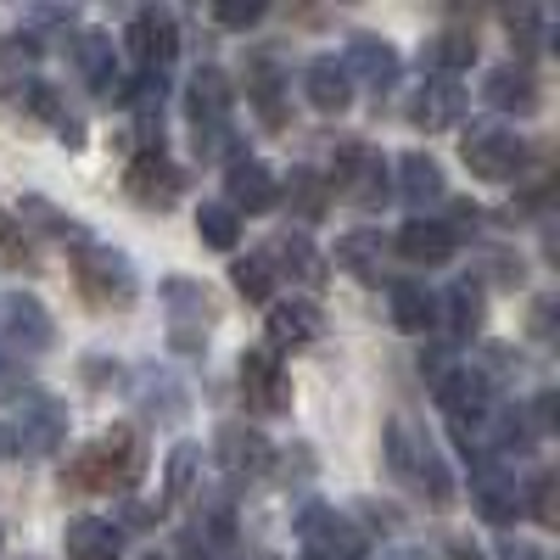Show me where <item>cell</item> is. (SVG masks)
Returning a JSON list of instances; mask_svg holds the SVG:
<instances>
[{
  "label": "cell",
  "instance_id": "cell-1",
  "mask_svg": "<svg viewBox=\"0 0 560 560\" xmlns=\"http://www.w3.org/2000/svg\"><path fill=\"white\" fill-rule=\"evenodd\" d=\"M147 471V448H140L135 427H107L96 443H84L62 465V493L73 499H96V493H129Z\"/></svg>",
  "mask_w": 560,
  "mask_h": 560
},
{
  "label": "cell",
  "instance_id": "cell-2",
  "mask_svg": "<svg viewBox=\"0 0 560 560\" xmlns=\"http://www.w3.org/2000/svg\"><path fill=\"white\" fill-rule=\"evenodd\" d=\"M382 448H387V465H393V477L404 488H415L420 499H432L438 510L454 504V477H448L438 443L427 438V427H415L409 415H393L387 432H382Z\"/></svg>",
  "mask_w": 560,
  "mask_h": 560
},
{
  "label": "cell",
  "instance_id": "cell-3",
  "mask_svg": "<svg viewBox=\"0 0 560 560\" xmlns=\"http://www.w3.org/2000/svg\"><path fill=\"white\" fill-rule=\"evenodd\" d=\"M230 107H236L230 79L219 68H197L191 84H185V118H191V129H197V152L202 158H230V163L242 158V147L230 140L236 135L230 129Z\"/></svg>",
  "mask_w": 560,
  "mask_h": 560
},
{
  "label": "cell",
  "instance_id": "cell-4",
  "mask_svg": "<svg viewBox=\"0 0 560 560\" xmlns=\"http://www.w3.org/2000/svg\"><path fill=\"white\" fill-rule=\"evenodd\" d=\"M459 163L471 168L477 179H488V185H510V179L527 174L533 147H527V135H516L510 124L482 118V124H471L459 135Z\"/></svg>",
  "mask_w": 560,
  "mask_h": 560
},
{
  "label": "cell",
  "instance_id": "cell-5",
  "mask_svg": "<svg viewBox=\"0 0 560 560\" xmlns=\"http://www.w3.org/2000/svg\"><path fill=\"white\" fill-rule=\"evenodd\" d=\"M73 280H79V292L90 308H129L135 292H140V275L129 264V253L107 247V242H84L79 258H73Z\"/></svg>",
  "mask_w": 560,
  "mask_h": 560
},
{
  "label": "cell",
  "instance_id": "cell-6",
  "mask_svg": "<svg viewBox=\"0 0 560 560\" xmlns=\"http://www.w3.org/2000/svg\"><path fill=\"white\" fill-rule=\"evenodd\" d=\"M62 443H68V404L45 387H28L18 398V415H12V454L51 459Z\"/></svg>",
  "mask_w": 560,
  "mask_h": 560
},
{
  "label": "cell",
  "instance_id": "cell-7",
  "mask_svg": "<svg viewBox=\"0 0 560 560\" xmlns=\"http://www.w3.org/2000/svg\"><path fill=\"white\" fill-rule=\"evenodd\" d=\"M331 185H337V197L353 202V208H382L393 197V163L376 147H364V140H342Z\"/></svg>",
  "mask_w": 560,
  "mask_h": 560
},
{
  "label": "cell",
  "instance_id": "cell-8",
  "mask_svg": "<svg viewBox=\"0 0 560 560\" xmlns=\"http://www.w3.org/2000/svg\"><path fill=\"white\" fill-rule=\"evenodd\" d=\"M298 538L308 544V560H364V549H370L364 527L319 499H308L298 510Z\"/></svg>",
  "mask_w": 560,
  "mask_h": 560
},
{
  "label": "cell",
  "instance_id": "cell-9",
  "mask_svg": "<svg viewBox=\"0 0 560 560\" xmlns=\"http://www.w3.org/2000/svg\"><path fill=\"white\" fill-rule=\"evenodd\" d=\"M124 191L140 208H174L185 197V168L163 152V147H140L124 168Z\"/></svg>",
  "mask_w": 560,
  "mask_h": 560
},
{
  "label": "cell",
  "instance_id": "cell-10",
  "mask_svg": "<svg viewBox=\"0 0 560 560\" xmlns=\"http://www.w3.org/2000/svg\"><path fill=\"white\" fill-rule=\"evenodd\" d=\"M124 45H129V57L140 62V73L168 79V68L179 57V23H174V12H163V7L135 12L129 28H124Z\"/></svg>",
  "mask_w": 560,
  "mask_h": 560
},
{
  "label": "cell",
  "instance_id": "cell-11",
  "mask_svg": "<svg viewBox=\"0 0 560 560\" xmlns=\"http://www.w3.org/2000/svg\"><path fill=\"white\" fill-rule=\"evenodd\" d=\"M236 382H242V404L253 415H287L292 409V376L269 348H247L236 364Z\"/></svg>",
  "mask_w": 560,
  "mask_h": 560
},
{
  "label": "cell",
  "instance_id": "cell-12",
  "mask_svg": "<svg viewBox=\"0 0 560 560\" xmlns=\"http://www.w3.org/2000/svg\"><path fill=\"white\" fill-rule=\"evenodd\" d=\"M7 102H12L18 113H28V118H45V124L57 129L62 147H73V152L84 147V124L68 113V102H62L57 84H45V79H12V84H7Z\"/></svg>",
  "mask_w": 560,
  "mask_h": 560
},
{
  "label": "cell",
  "instance_id": "cell-13",
  "mask_svg": "<svg viewBox=\"0 0 560 560\" xmlns=\"http://www.w3.org/2000/svg\"><path fill=\"white\" fill-rule=\"evenodd\" d=\"M264 331H269V353H303L325 337V314L314 298H287V303H269Z\"/></svg>",
  "mask_w": 560,
  "mask_h": 560
},
{
  "label": "cell",
  "instance_id": "cell-14",
  "mask_svg": "<svg viewBox=\"0 0 560 560\" xmlns=\"http://www.w3.org/2000/svg\"><path fill=\"white\" fill-rule=\"evenodd\" d=\"M432 387H438V404L448 409L454 427H465V420H488V415H493V382L482 376L477 364H448Z\"/></svg>",
  "mask_w": 560,
  "mask_h": 560
},
{
  "label": "cell",
  "instance_id": "cell-15",
  "mask_svg": "<svg viewBox=\"0 0 560 560\" xmlns=\"http://www.w3.org/2000/svg\"><path fill=\"white\" fill-rule=\"evenodd\" d=\"M213 459L224 465V477H264L269 471V459H275V448H269V438L264 432H253L247 420H224V427L213 432Z\"/></svg>",
  "mask_w": 560,
  "mask_h": 560
},
{
  "label": "cell",
  "instance_id": "cell-16",
  "mask_svg": "<svg viewBox=\"0 0 560 560\" xmlns=\"http://www.w3.org/2000/svg\"><path fill=\"white\" fill-rule=\"evenodd\" d=\"M280 202V179H275V168L269 163H258V158H236L224 168V208L230 213H269Z\"/></svg>",
  "mask_w": 560,
  "mask_h": 560
},
{
  "label": "cell",
  "instance_id": "cell-17",
  "mask_svg": "<svg viewBox=\"0 0 560 560\" xmlns=\"http://www.w3.org/2000/svg\"><path fill=\"white\" fill-rule=\"evenodd\" d=\"M73 68H79V79H84V90H96V96H124V68H118V45H113V34H102V28H84L79 39H73Z\"/></svg>",
  "mask_w": 560,
  "mask_h": 560
},
{
  "label": "cell",
  "instance_id": "cell-18",
  "mask_svg": "<svg viewBox=\"0 0 560 560\" xmlns=\"http://www.w3.org/2000/svg\"><path fill=\"white\" fill-rule=\"evenodd\" d=\"M0 331H7V342L23 348V353H45L57 342V319H51V308H45L39 298L12 292L7 303H0Z\"/></svg>",
  "mask_w": 560,
  "mask_h": 560
},
{
  "label": "cell",
  "instance_id": "cell-19",
  "mask_svg": "<svg viewBox=\"0 0 560 560\" xmlns=\"http://www.w3.org/2000/svg\"><path fill=\"white\" fill-rule=\"evenodd\" d=\"M465 118V90H459V79H420V90L409 96V124L415 129H427V135H443V129H454Z\"/></svg>",
  "mask_w": 560,
  "mask_h": 560
},
{
  "label": "cell",
  "instance_id": "cell-20",
  "mask_svg": "<svg viewBox=\"0 0 560 560\" xmlns=\"http://www.w3.org/2000/svg\"><path fill=\"white\" fill-rule=\"evenodd\" d=\"M482 96H488L499 113H510V118H533V113L544 107V84L533 79V68H527V62H504V68H493V73H488Z\"/></svg>",
  "mask_w": 560,
  "mask_h": 560
},
{
  "label": "cell",
  "instance_id": "cell-21",
  "mask_svg": "<svg viewBox=\"0 0 560 560\" xmlns=\"http://www.w3.org/2000/svg\"><path fill=\"white\" fill-rule=\"evenodd\" d=\"M348 79H359V84H370V90H393L398 84V45L393 39H382V34H353L348 39Z\"/></svg>",
  "mask_w": 560,
  "mask_h": 560
},
{
  "label": "cell",
  "instance_id": "cell-22",
  "mask_svg": "<svg viewBox=\"0 0 560 560\" xmlns=\"http://www.w3.org/2000/svg\"><path fill=\"white\" fill-rule=\"evenodd\" d=\"M471 504H477V516L488 527H504V522L522 516V488L510 482L504 471H493L488 459H477V471H471Z\"/></svg>",
  "mask_w": 560,
  "mask_h": 560
},
{
  "label": "cell",
  "instance_id": "cell-23",
  "mask_svg": "<svg viewBox=\"0 0 560 560\" xmlns=\"http://www.w3.org/2000/svg\"><path fill=\"white\" fill-rule=\"evenodd\" d=\"M454 230L443 224V219H409L404 230H398V258L404 264H415V269H438V264H448L454 258Z\"/></svg>",
  "mask_w": 560,
  "mask_h": 560
},
{
  "label": "cell",
  "instance_id": "cell-24",
  "mask_svg": "<svg viewBox=\"0 0 560 560\" xmlns=\"http://www.w3.org/2000/svg\"><path fill=\"white\" fill-rule=\"evenodd\" d=\"M303 96H308L314 113H348L353 107V79L337 57H314L303 68Z\"/></svg>",
  "mask_w": 560,
  "mask_h": 560
},
{
  "label": "cell",
  "instance_id": "cell-25",
  "mask_svg": "<svg viewBox=\"0 0 560 560\" xmlns=\"http://www.w3.org/2000/svg\"><path fill=\"white\" fill-rule=\"evenodd\" d=\"M337 264L364 280V287H382L387 280V242H382V230H348V236L337 242Z\"/></svg>",
  "mask_w": 560,
  "mask_h": 560
},
{
  "label": "cell",
  "instance_id": "cell-26",
  "mask_svg": "<svg viewBox=\"0 0 560 560\" xmlns=\"http://www.w3.org/2000/svg\"><path fill=\"white\" fill-rule=\"evenodd\" d=\"M68 560H124V533L102 516H73L62 533Z\"/></svg>",
  "mask_w": 560,
  "mask_h": 560
},
{
  "label": "cell",
  "instance_id": "cell-27",
  "mask_svg": "<svg viewBox=\"0 0 560 560\" xmlns=\"http://www.w3.org/2000/svg\"><path fill=\"white\" fill-rule=\"evenodd\" d=\"M420 62H427L432 79H459L465 68L477 62V39L465 28H438L427 45H420Z\"/></svg>",
  "mask_w": 560,
  "mask_h": 560
},
{
  "label": "cell",
  "instance_id": "cell-28",
  "mask_svg": "<svg viewBox=\"0 0 560 560\" xmlns=\"http://www.w3.org/2000/svg\"><path fill=\"white\" fill-rule=\"evenodd\" d=\"M264 258H269V264H287L308 292H319V287H325V253L303 236V230H287V236H275Z\"/></svg>",
  "mask_w": 560,
  "mask_h": 560
},
{
  "label": "cell",
  "instance_id": "cell-29",
  "mask_svg": "<svg viewBox=\"0 0 560 560\" xmlns=\"http://www.w3.org/2000/svg\"><path fill=\"white\" fill-rule=\"evenodd\" d=\"M387 303H393V325L409 331V337H420V331H432V325H438V298L420 287V280H393Z\"/></svg>",
  "mask_w": 560,
  "mask_h": 560
},
{
  "label": "cell",
  "instance_id": "cell-30",
  "mask_svg": "<svg viewBox=\"0 0 560 560\" xmlns=\"http://www.w3.org/2000/svg\"><path fill=\"white\" fill-rule=\"evenodd\" d=\"M438 314L448 325V337L465 342L471 331H482V280H454V287L438 298Z\"/></svg>",
  "mask_w": 560,
  "mask_h": 560
},
{
  "label": "cell",
  "instance_id": "cell-31",
  "mask_svg": "<svg viewBox=\"0 0 560 560\" xmlns=\"http://www.w3.org/2000/svg\"><path fill=\"white\" fill-rule=\"evenodd\" d=\"M18 224L28 230H39V236H51V242H73V247H84L90 236H84V224L73 219V213H62L57 202H45V197H23V208H18Z\"/></svg>",
  "mask_w": 560,
  "mask_h": 560
},
{
  "label": "cell",
  "instance_id": "cell-32",
  "mask_svg": "<svg viewBox=\"0 0 560 560\" xmlns=\"http://www.w3.org/2000/svg\"><path fill=\"white\" fill-rule=\"evenodd\" d=\"M398 197L404 202H438L443 197V168H438V158H427V152H404L398 158Z\"/></svg>",
  "mask_w": 560,
  "mask_h": 560
},
{
  "label": "cell",
  "instance_id": "cell-33",
  "mask_svg": "<svg viewBox=\"0 0 560 560\" xmlns=\"http://www.w3.org/2000/svg\"><path fill=\"white\" fill-rule=\"evenodd\" d=\"M197 236H202V247H213V253H236L242 219L230 213L224 202H202V208H197Z\"/></svg>",
  "mask_w": 560,
  "mask_h": 560
},
{
  "label": "cell",
  "instance_id": "cell-34",
  "mask_svg": "<svg viewBox=\"0 0 560 560\" xmlns=\"http://www.w3.org/2000/svg\"><path fill=\"white\" fill-rule=\"evenodd\" d=\"M230 280H236V292H242L247 303H269V298H275V264H269L264 253L236 258V264H230Z\"/></svg>",
  "mask_w": 560,
  "mask_h": 560
},
{
  "label": "cell",
  "instance_id": "cell-35",
  "mask_svg": "<svg viewBox=\"0 0 560 560\" xmlns=\"http://www.w3.org/2000/svg\"><path fill=\"white\" fill-rule=\"evenodd\" d=\"M197 471H202V443H174V454H168V504H185L197 493Z\"/></svg>",
  "mask_w": 560,
  "mask_h": 560
},
{
  "label": "cell",
  "instance_id": "cell-36",
  "mask_svg": "<svg viewBox=\"0 0 560 560\" xmlns=\"http://www.w3.org/2000/svg\"><path fill=\"white\" fill-rule=\"evenodd\" d=\"M247 96H253V107L264 113V124H287V107H280V73H275L269 62H258V68H253Z\"/></svg>",
  "mask_w": 560,
  "mask_h": 560
},
{
  "label": "cell",
  "instance_id": "cell-37",
  "mask_svg": "<svg viewBox=\"0 0 560 560\" xmlns=\"http://www.w3.org/2000/svg\"><path fill=\"white\" fill-rule=\"evenodd\" d=\"M0 258H7L12 269H39L28 230H23V224H18V213H7V208H0Z\"/></svg>",
  "mask_w": 560,
  "mask_h": 560
},
{
  "label": "cell",
  "instance_id": "cell-38",
  "mask_svg": "<svg viewBox=\"0 0 560 560\" xmlns=\"http://www.w3.org/2000/svg\"><path fill=\"white\" fill-rule=\"evenodd\" d=\"M504 28L516 34L522 51H549V18H544V12L522 7V12H510V18H504Z\"/></svg>",
  "mask_w": 560,
  "mask_h": 560
},
{
  "label": "cell",
  "instance_id": "cell-39",
  "mask_svg": "<svg viewBox=\"0 0 560 560\" xmlns=\"http://www.w3.org/2000/svg\"><path fill=\"white\" fill-rule=\"evenodd\" d=\"M292 202H298V219H308V224L325 213V179L314 168H298L292 174Z\"/></svg>",
  "mask_w": 560,
  "mask_h": 560
},
{
  "label": "cell",
  "instance_id": "cell-40",
  "mask_svg": "<svg viewBox=\"0 0 560 560\" xmlns=\"http://www.w3.org/2000/svg\"><path fill=\"white\" fill-rule=\"evenodd\" d=\"M522 510H527L538 527H555V477H549V471H538V477L522 488Z\"/></svg>",
  "mask_w": 560,
  "mask_h": 560
},
{
  "label": "cell",
  "instance_id": "cell-41",
  "mask_svg": "<svg viewBox=\"0 0 560 560\" xmlns=\"http://www.w3.org/2000/svg\"><path fill=\"white\" fill-rule=\"evenodd\" d=\"M264 0H219L213 7V23L219 28H253V23H264Z\"/></svg>",
  "mask_w": 560,
  "mask_h": 560
},
{
  "label": "cell",
  "instance_id": "cell-42",
  "mask_svg": "<svg viewBox=\"0 0 560 560\" xmlns=\"http://www.w3.org/2000/svg\"><path fill=\"white\" fill-rule=\"evenodd\" d=\"M39 51H45V39L39 34H7V45H0V57H7V68H28V62H39Z\"/></svg>",
  "mask_w": 560,
  "mask_h": 560
},
{
  "label": "cell",
  "instance_id": "cell-43",
  "mask_svg": "<svg viewBox=\"0 0 560 560\" xmlns=\"http://www.w3.org/2000/svg\"><path fill=\"white\" fill-rule=\"evenodd\" d=\"M499 560H544V549L527 544V538H504V544H499Z\"/></svg>",
  "mask_w": 560,
  "mask_h": 560
},
{
  "label": "cell",
  "instance_id": "cell-44",
  "mask_svg": "<svg viewBox=\"0 0 560 560\" xmlns=\"http://www.w3.org/2000/svg\"><path fill=\"white\" fill-rule=\"evenodd\" d=\"M140 560H174V555H158V549H147V555H140Z\"/></svg>",
  "mask_w": 560,
  "mask_h": 560
},
{
  "label": "cell",
  "instance_id": "cell-45",
  "mask_svg": "<svg viewBox=\"0 0 560 560\" xmlns=\"http://www.w3.org/2000/svg\"><path fill=\"white\" fill-rule=\"evenodd\" d=\"M253 560H280V555H269V549H264V555H253Z\"/></svg>",
  "mask_w": 560,
  "mask_h": 560
},
{
  "label": "cell",
  "instance_id": "cell-46",
  "mask_svg": "<svg viewBox=\"0 0 560 560\" xmlns=\"http://www.w3.org/2000/svg\"><path fill=\"white\" fill-rule=\"evenodd\" d=\"M0 382H7V359H0Z\"/></svg>",
  "mask_w": 560,
  "mask_h": 560
},
{
  "label": "cell",
  "instance_id": "cell-47",
  "mask_svg": "<svg viewBox=\"0 0 560 560\" xmlns=\"http://www.w3.org/2000/svg\"><path fill=\"white\" fill-rule=\"evenodd\" d=\"M0 544H7V533H0Z\"/></svg>",
  "mask_w": 560,
  "mask_h": 560
},
{
  "label": "cell",
  "instance_id": "cell-48",
  "mask_svg": "<svg viewBox=\"0 0 560 560\" xmlns=\"http://www.w3.org/2000/svg\"><path fill=\"white\" fill-rule=\"evenodd\" d=\"M0 443H7V438H0Z\"/></svg>",
  "mask_w": 560,
  "mask_h": 560
}]
</instances>
